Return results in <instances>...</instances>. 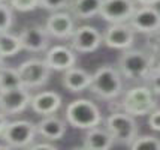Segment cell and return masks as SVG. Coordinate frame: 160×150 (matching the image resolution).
Returning <instances> with one entry per match:
<instances>
[{"mask_svg":"<svg viewBox=\"0 0 160 150\" xmlns=\"http://www.w3.org/2000/svg\"><path fill=\"white\" fill-rule=\"evenodd\" d=\"M2 2H6V0H0V3H2Z\"/></svg>","mask_w":160,"mask_h":150,"instance_id":"cell-32","label":"cell"},{"mask_svg":"<svg viewBox=\"0 0 160 150\" xmlns=\"http://www.w3.org/2000/svg\"><path fill=\"white\" fill-rule=\"evenodd\" d=\"M2 140L11 149H24L28 147L36 138L35 123L28 120H15L8 122L3 132L0 134Z\"/></svg>","mask_w":160,"mask_h":150,"instance_id":"cell-6","label":"cell"},{"mask_svg":"<svg viewBox=\"0 0 160 150\" xmlns=\"http://www.w3.org/2000/svg\"><path fill=\"white\" fill-rule=\"evenodd\" d=\"M106 129L111 134L114 143L129 146L138 135V125L135 117L124 111H115L106 119Z\"/></svg>","mask_w":160,"mask_h":150,"instance_id":"cell-5","label":"cell"},{"mask_svg":"<svg viewBox=\"0 0 160 150\" xmlns=\"http://www.w3.org/2000/svg\"><path fill=\"white\" fill-rule=\"evenodd\" d=\"M18 75L21 80V86L26 89H38L48 83L51 69L42 59H28L18 66Z\"/></svg>","mask_w":160,"mask_h":150,"instance_id":"cell-7","label":"cell"},{"mask_svg":"<svg viewBox=\"0 0 160 150\" xmlns=\"http://www.w3.org/2000/svg\"><path fill=\"white\" fill-rule=\"evenodd\" d=\"M156 105H157L156 95L151 92L150 87L145 86H136L129 89L124 93L121 104H120L121 110L133 117L148 114Z\"/></svg>","mask_w":160,"mask_h":150,"instance_id":"cell-4","label":"cell"},{"mask_svg":"<svg viewBox=\"0 0 160 150\" xmlns=\"http://www.w3.org/2000/svg\"><path fill=\"white\" fill-rule=\"evenodd\" d=\"M136 5H141V6H154L159 3V0H133Z\"/></svg>","mask_w":160,"mask_h":150,"instance_id":"cell-29","label":"cell"},{"mask_svg":"<svg viewBox=\"0 0 160 150\" xmlns=\"http://www.w3.org/2000/svg\"><path fill=\"white\" fill-rule=\"evenodd\" d=\"M118 72L127 80H151L159 69L151 53L127 48L118 59Z\"/></svg>","mask_w":160,"mask_h":150,"instance_id":"cell-1","label":"cell"},{"mask_svg":"<svg viewBox=\"0 0 160 150\" xmlns=\"http://www.w3.org/2000/svg\"><path fill=\"white\" fill-rule=\"evenodd\" d=\"M30 107L39 116L56 114L62 107V96L56 92H41L32 96Z\"/></svg>","mask_w":160,"mask_h":150,"instance_id":"cell-16","label":"cell"},{"mask_svg":"<svg viewBox=\"0 0 160 150\" xmlns=\"http://www.w3.org/2000/svg\"><path fill=\"white\" fill-rule=\"evenodd\" d=\"M102 42L114 50H127L135 42V30L129 23H114L105 30Z\"/></svg>","mask_w":160,"mask_h":150,"instance_id":"cell-11","label":"cell"},{"mask_svg":"<svg viewBox=\"0 0 160 150\" xmlns=\"http://www.w3.org/2000/svg\"><path fill=\"white\" fill-rule=\"evenodd\" d=\"M70 39V48L75 53L87 54L96 51L102 45V35L96 27L93 26H81L75 27Z\"/></svg>","mask_w":160,"mask_h":150,"instance_id":"cell-10","label":"cell"},{"mask_svg":"<svg viewBox=\"0 0 160 150\" xmlns=\"http://www.w3.org/2000/svg\"><path fill=\"white\" fill-rule=\"evenodd\" d=\"M63 72L64 74H63L62 78V84L66 90H69L72 93H79L90 87L91 75L85 69L73 66V68H69Z\"/></svg>","mask_w":160,"mask_h":150,"instance_id":"cell-18","label":"cell"},{"mask_svg":"<svg viewBox=\"0 0 160 150\" xmlns=\"http://www.w3.org/2000/svg\"><path fill=\"white\" fill-rule=\"evenodd\" d=\"M127 23L135 30V33L156 35L160 27V14L154 6H136Z\"/></svg>","mask_w":160,"mask_h":150,"instance_id":"cell-9","label":"cell"},{"mask_svg":"<svg viewBox=\"0 0 160 150\" xmlns=\"http://www.w3.org/2000/svg\"><path fill=\"white\" fill-rule=\"evenodd\" d=\"M9 6L18 12H30L39 8V0H9Z\"/></svg>","mask_w":160,"mask_h":150,"instance_id":"cell-26","label":"cell"},{"mask_svg":"<svg viewBox=\"0 0 160 150\" xmlns=\"http://www.w3.org/2000/svg\"><path fill=\"white\" fill-rule=\"evenodd\" d=\"M136 9L133 0H102L99 15L105 21L111 23H127Z\"/></svg>","mask_w":160,"mask_h":150,"instance_id":"cell-12","label":"cell"},{"mask_svg":"<svg viewBox=\"0 0 160 150\" xmlns=\"http://www.w3.org/2000/svg\"><path fill=\"white\" fill-rule=\"evenodd\" d=\"M66 120L75 129H91L102 123V113L90 99H75L66 108Z\"/></svg>","mask_w":160,"mask_h":150,"instance_id":"cell-2","label":"cell"},{"mask_svg":"<svg viewBox=\"0 0 160 150\" xmlns=\"http://www.w3.org/2000/svg\"><path fill=\"white\" fill-rule=\"evenodd\" d=\"M8 125V117L2 111H0V134L3 132V129H5V126Z\"/></svg>","mask_w":160,"mask_h":150,"instance_id":"cell-30","label":"cell"},{"mask_svg":"<svg viewBox=\"0 0 160 150\" xmlns=\"http://www.w3.org/2000/svg\"><path fill=\"white\" fill-rule=\"evenodd\" d=\"M3 65H5V62H3V57H2V56H0V68H2V66H3Z\"/></svg>","mask_w":160,"mask_h":150,"instance_id":"cell-31","label":"cell"},{"mask_svg":"<svg viewBox=\"0 0 160 150\" xmlns=\"http://www.w3.org/2000/svg\"><path fill=\"white\" fill-rule=\"evenodd\" d=\"M20 42L22 50L30 53H42L49 47V35L42 26H30L20 33Z\"/></svg>","mask_w":160,"mask_h":150,"instance_id":"cell-13","label":"cell"},{"mask_svg":"<svg viewBox=\"0 0 160 150\" xmlns=\"http://www.w3.org/2000/svg\"><path fill=\"white\" fill-rule=\"evenodd\" d=\"M148 126H150V129H153L154 132L160 131V110L157 105L148 113Z\"/></svg>","mask_w":160,"mask_h":150,"instance_id":"cell-27","label":"cell"},{"mask_svg":"<svg viewBox=\"0 0 160 150\" xmlns=\"http://www.w3.org/2000/svg\"><path fill=\"white\" fill-rule=\"evenodd\" d=\"M102 6V0H72L69 11L72 17L78 20H88L91 17L99 15Z\"/></svg>","mask_w":160,"mask_h":150,"instance_id":"cell-20","label":"cell"},{"mask_svg":"<svg viewBox=\"0 0 160 150\" xmlns=\"http://www.w3.org/2000/svg\"><path fill=\"white\" fill-rule=\"evenodd\" d=\"M45 29L48 32V35L52 38L69 39L75 30V18L69 12L57 11L48 18Z\"/></svg>","mask_w":160,"mask_h":150,"instance_id":"cell-15","label":"cell"},{"mask_svg":"<svg viewBox=\"0 0 160 150\" xmlns=\"http://www.w3.org/2000/svg\"><path fill=\"white\" fill-rule=\"evenodd\" d=\"M27 149H48V150H56L57 147L51 143H32Z\"/></svg>","mask_w":160,"mask_h":150,"instance_id":"cell-28","label":"cell"},{"mask_svg":"<svg viewBox=\"0 0 160 150\" xmlns=\"http://www.w3.org/2000/svg\"><path fill=\"white\" fill-rule=\"evenodd\" d=\"M18 86H21L18 71L3 65L0 68V90H8V89H14Z\"/></svg>","mask_w":160,"mask_h":150,"instance_id":"cell-22","label":"cell"},{"mask_svg":"<svg viewBox=\"0 0 160 150\" xmlns=\"http://www.w3.org/2000/svg\"><path fill=\"white\" fill-rule=\"evenodd\" d=\"M72 0H39V8L51 12L63 11V9H69V5Z\"/></svg>","mask_w":160,"mask_h":150,"instance_id":"cell-25","label":"cell"},{"mask_svg":"<svg viewBox=\"0 0 160 150\" xmlns=\"http://www.w3.org/2000/svg\"><path fill=\"white\" fill-rule=\"evenodd\" d=\"M90 89L96 96L102 99H115L118 98L123 92V80L115 68H112L109 65L99 68L98 71L91 75Z\"/></svg>","mask_w":160,"mask_h":150,"instance_id":"cell-3","label":"cell"},{"mask_svg":"<svg viewBox=\"0 0 160 150\" xmlns=\"http://www.w3.org/2000/svg\"><path fill=\"white\" fill-rule=\"evenodd\" d=\"M129 147L133 150H159L160 140L153 135H142V137L136 135L135 140L129 144Z\"/></svg>","mask_w":160,"mask_h":150,"instance_id":"cell-23","label":"cell"},{"mask_svg":"<svg viewBox=\"0 0 160 150\" xmlns=\"http://www.w3.org/2000/svg\"><path fill=\"white\" fill-rule=\"evenodd\" d=\"M22 50L20 42V36L9 33V32H2L0 33V56L5 57H14Z\"/></svg>","mask_w":160,"mask_h":150,"instance_id":"cell-21","label":"cell"},{"mask_svg":"<svg viewBox=\"0 0 160 150\" xmlns=\"http://www.w3.org/2000/svg\"><path fill=\"white\" fill-rule=\"evenodd\" d=\"M43 60L51 71H66L77 65V53L66 45H54L47 51Z\"/></svg>","mask_w":160,"mask_h":150,"instance_id":"cell-14","label":"cell"},{"mask_svg":"<svg viewBox=\"0 0 160 150\" xmlns=\"http://www.w3.org/2000/svg\"><path fill=\"white\" fill-rule=\"evenodd\" d=\"M114 140L108 129H102L99 126H94L91 129H87V135L84 138V149L88 150H108L112 147Z\"/></svg>","mask_w":160,"mask_h":150,"instance_id":"cell-19","label":"cell"},{"mask_svg":"<svg viewBox=\"0 0 160 150\" xmlns=\"http://www.w3.org/2000/svg\"><path fill=\"white\" fill-rule=\"evenodd\" d=\"M35 128L36 134L48 141H60L66 134V123L54 114L43 116V119L36 123Z\"/></svg>","mask_w":160,"mask_h":150,"instance_id":"cell-17","label":"cell"},{"mask_svg":"<svg viewBox=\"0 0 160 150\" xmlns=\"http://www.w3.org/2000/svg\"><path fill=\"white\" fill-rule=\"evenodd\" d=\"M14 24V12L9 3L2 2L0 3V33L2 32H9Z\"/></svg>","mask_w":160,"mask_h":150,"instance_id":"cell-24","label":"cell"},{"mask_svg":"<svg viewBox=\"0 0 160 150\" xmlns=\"http://www.w3.org/2000/svg\"><path fill=\"white\" fill-rule=\"evenodd\" d=\"M32 93L24 86L0 90V111L5 116H15L30 107Z\"/></svg>","mask_w":160,"mask_h":150,"instance_id":"cell-8","label":"cell"}]
</instances>
